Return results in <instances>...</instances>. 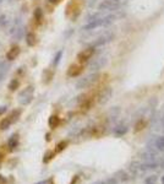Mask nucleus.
Returning <instances> with one entry per match:
<instances>
[{"mask_svg": "<svg viewBox=\"0 0 164 184\" xmlns=\"http://www.w3.org/2000/svg\"><path fill=\"white\" fill-rule=\"evenodd\" d=\"M33 92H35V88L33 86H28L26 87L25 90H22L18 95V102L22 104V106H27L32 102L33 100Z\"/></svg>", "mask_w": 164, "mask_h": 184, "instance_id": "nucleus-1", "label": "nucleus"}, {"mask_svg": "<svg viewBox=\"0 0 164 184\" xmlns=\"http://www.w3.org/2000/svg\"><path fill=\"white\" fill-rule=\"evenodd\" d=\"M115 37V33L114 32H104L102 33L101 36H98L95 39H93V43H92V47H102L109 42H112Z\"/></svg>", "mask_w": 164, "mask_h": 184, "instance_id": "nucleus-2", "label": "nucleus"}, {"mask_svg": "<svg viewBox=\"0 0 164 184\" xmlns=\"http://www.w3.org/2000/svg\"><path fill=\"white\" fill-rule=\"evenodd\" d=\"M98 77H99V75H98L97 73H92V74L85 76L83 79H80V81L76 83V87L80 88V90H81V88H87V87H89L91 85H93V83L98 80Z\"/></svg>", "mask_w": 164, "mask_h": 184, "instance_id": "nucleus-3", "label": "nucleus"}, {"mask_svg": "<svg viewBox=\"0 0 164 184\" xmlns=\"http://www.w3.org/2000/svg\"><path fill=\"white\" fill-rule=\"evenodd\" d=\"M94 54V47H88L86 49H82L79 54H77V60H79V63L83 64V63H87V61L92 58V55Z\"/></svg>", "mask_w": 164, "mask_h": 184, "instance_id": "nucleus-4", "label": "nucleus"}, {"mask_svg": "<svg viewBox=\"0 0 164 184\" xmlns=\"http://www.w3.org/2000/svg\"><path fill=\"white\" fill-rule=\"evenodd\" d=\"M116 9H119V3L114 2V0H103L98 5V10L99 11H115Z\"/></svg>", "mask_w": 164, "mask_h": 184, "instance_id": "nucleus-5", "label": "nucleus"}, {"mask_svg": "<svg viewBox=\"0 0 164 184\" xmlns=\"http://www.w3.org/2000/svg\"><path fill=\"white\" fill-rule=\"evenodd\" d=\"M107 58H104V56H99V58H97V59H94L92 63L89 64V69H91V71H98L99 69H103L105 65H107Z\"/></svg>", "mask_w": 164, "mask_h": 184, "instance_id": "nucleus-6", "label": "nucleus"}, {"mask_svg": "<svg viewBox=\"0 0 164 184\" xmlns=\"http://www.w3.org/2000/svg\"><path fill=\"white\" fill-rule=\"evenodd\" d=\"M112 95H113V90H112L110 87H107V88H104V90L101 92L99 97H98V102H99L101 104H104V103H107V102L109 101V98L112 97Z\"/></svg>", "mask_w": 164, "mask_h": 184, "instance_id": "nucleus-7", "label": "nucleus"}, {"mask_svg": "<svg viewBox=\"0 0 164 184\" xmlns=\"http://www.w3.org/2000/svg\"><path fill=\"white\" fill-rule=\"evenodd\" d=\"M82 66L81 65H79V64H72V65H70V68L68 69V76H70V77H76V76H79L81 73H82Z\"/></svg>", "mask_w": 164, "mask_h": 184, "instance_id": "nucleus-8", "label": "nucleus"}, {"mask_svg": "<svg viewBox=\"0 0 164 184\" xmlns=\"http://www.w3.org/2000/svg\"><path fill=\"white\" fill-rule=\"evenodd\" d=\"M20 47L18 46H14V47H11L10 48V50L6 53V59L8 60H10V61H12V60H15L18 55H20Z\"/></svg>", "mask_w": 164, "mask_h": 184, "instance_id": "nucleus-9", "label": "nucleus"}, {"mask_svg": "<svg viewBox=\"0 0 164 184\" xmlns=\"http://www.w3.org/2000/svg\"><path fill=\"white\" fill-rule=\"evenodd\" d=\"M18 142H20V138H18V134L17 133H15V134H12L11 136H10V139H9V141H8V145H9V148L11 150V151H14L17 146H18Z\"/></svg>", "mask_w": 164, "mask_h": 184, "instance_id": "nucleus-10", "label": "nucleus"}, {"mask_svg": "<svg viewBox=\"0 0 164 184\" xmlns=\"http://www.w3.org/2000/svg\"><path fill=\"white\" fill-rule=\"evenodd\" d=\"M26 43H27V46H29V47H35V46L37 44V36H36V33L28 32V33L26 35Z\"/></svg>", "mask_w": 164, "mask_h": 184, "instance_id": "nucleus-11", "label": "nucleus"}, {"mask_svg": "<svg viewBox=\"0 0 164 184\" xmlns=\"http://www.w3.org/2000/svg\"><path fill=\"white\" fill-rule=\"evenodd\" d=\"M114 177H115L119 182H127V180L131 178V175H130L126 171H118Z\"/></svg>", "mask_w": 164, "mask_h": 184, "instance_id": "nucleus-12", "label": "nucleus"}, {"mask_svg": "<svg viewBox=\"0 0 164 184\" xmlns=\"http://www.w3.org/2000/svg\"><path fill=\"white\" fill-rule=\"evenodd\" d=\"M11 124H12V123H11V120H10V118H9V117L4 118L2 121H0V130H3V131L8 130V129L10 128V125H11Z\"/></svg>", "mask_w": 164, "mask_h": 184, "instance_id": "nucleus-13", "label": "nucleus"}, {"mask_svg": "<svg viewBox=\"0 0 164 184\" xmlns=\"http://www.w3.org/2000/svg\"><path fill=\"white\" fill-rule=\"evenodd\" d=\"M59 123H60V118L58 115H52L49 118V120H48V124H49V127L52 129H55L59 125Z\"/></svg>", "mask_w": 164, "mask_h": 184, "instance_id": "nucleus-14", "label": "nucleus"}, {"mask_svg": "<svg viewBox=\"0 0 164 184\" xmlns=\"http://www.w3.org/2000/svg\"><path fill=\"white\" fill-rule=\"evenodd\" d=\"M146 125H147V121H146L145 119H140V120H137V123L135 124L134 131H135V133H139V131L143 130V129L146 128Z\"/></svg>", "mask_w": 164, "mask_h": 184, "instance_id": "nucleus-15", "label": "nucleus"}, {"mask_svg": "<svg viewBox=\"0 0 164 184\" xmlns=\"http://www.w3.org/2000/svg\"><path fill=\"white\" fill-rule=\"evenodd\" d=\"M21 113H22V111H21V109H14V111L10 113L9 118H10V120H11L12 124L18 120V118H20V115H21Z\"/></svg>", "mask_w": 164, "mask_h": 184, "instance_id": "nucleus-16", "label": "nucleus"}, {"mask_svg": "<svg viewBox=\"0 0 164 184\" xmlns=\"http://www.w3.org/2000/svg\"><path fill=\"white\" fill-rule=\"evenodd\" d=\"M154 147L158 151H164V136H159L154 140Z\"/></svg>", "mask_w": 164, "mask_h": 184, "instance_id": "nucleus-17", "label": "nucleus"}, {"mask_svg": "<svg viewBox=\"0 0 164 184\" xmlns=\"http://www.w3.org/2000/svg\"><path fill=\"white\" fill-rule=\"evenodd\" d=\"M8 69H9V65L8 63H0V81H3V79L5 77L6 73H8Z\"/></svg>", "mask_w": 164, "mask_h": 184, "instance_id": "nucleus-18", "label": "nucleus"}, {"mask_svg": "<svg viewBox=\"0 0 164 184\" xmlns=\"http://www.w3.org/2000/svg\"><path fill=\"white\" fill-rule=\"evenodd\" d=\"M68 145H69V142L66 141V140H64V141H60L56 146H55V153H59V152H61V151H64L65 148L68 147Z\"/></svg>", "mask_w": 164, "mask_h": 184, "instance_id": "nucleus-19", "label": "nucleus"}, {"mask_svg": "<svg viewBox=\"0 0 164 184\" xmlns=\"http://www.w3.org/2000/svg\"><path fill=\"white\" fill-rule=\"evenodd\" d=\"M55 156V151H47L44 153V157H43V162L44 163H49Z\"/></svg>", "mask_w": 164, "mask_h": 184, "instance_id": "nucleus-20", "label": "nucleus"}, {"mask_svg": "<svg viewBox=\"0 0 164 184\" xmlns=\"http://www.w3.org/2000/svg\"><path fill=\"white\" fill-rule=\"evenodd\" d=\"M18 87H20V81H18L17 79H14V80H11V81H10V83H9V90H11V91H16Z\"/></svg>", "mask_w": 164, "mask_h": 184, "instance_id": "nucleus-21", "label": "nucleus"}, {"mask_svg": "<svg viewBox=\"0 0 164 184\" xmlns=\"http://www.w3.org/2000/svg\"><path fill=\"white\" fill-rule=\"evenodd\" d=\"M33 16H35V19H36L37 21H41V20L43 19V11H42V9H41V8H37V9L35 10Z\"/></svg>", "mask_w": 164, "mask_h": 184, "instance_id": "nucleus-22", "label": "nucleus"}, {"mask_svg": "<svg viewBox=\"0 0 164 184\" xmlns=\"http://www.w3.org/2000/svg\"><path fill=\"white\" fill-rule=\"evenodd\" d=\"M157 175H149V177H147L146 179H145V184H156L157 183Z\"/></svg>", "mask_w": 164, "mask_h": 184, "instance_id": "nucleus-23", "label": "nucleus"}, {"mask_svg": "<svg viewBox=\"0 0 164 184\" xmlns=\"http://www.w3.org/2000/svg\"><path fill=\"white\" fill-rule=\"evenodd\" d=\"M127 131V128L126 127H118L116 129H115V135H118V136H120V135H124L125 133Z\"/></svg>", "mask_w": 164, "mask_h": 184, "instance_id": "nucleus-24", "label": "nucleus"}, {"mask_svg": "<svg viewBox=\"0 0 164 184\" xmlns=\"http://www.w3.org/2000/svg\"><path fill=\"white\" fill-rule=\"evenodd\" d=\"M104 183H105V184H119V180H118L115 177H109Z\"/></svg>", "mask_w": 164, "mask_h": 184, "instance_id": "nucleus-25", "label": "nucleus"}, {"mask_svg": "<svg viewBox=\"0 0 164 184\" xmlns=\"http://www.w3.org/2000/svg\"><path fill=\"white\" fill-rule=\"evenodd\" d=\"M79 182H80V175L76 174V175H74V179L70 182V184H77Z\"/></svg>", "mask_w": 164, "mask_h": 184, "instance_id": "nucleus-26", "label": "nucleus"}, {"mask_svg": "<svg viewBox=\"0 0 164 184\" xmlns=\"http://www.w3.org/2000/svg\"><path fill=\"white\" fill-rule=\"evenodd\" d=\"M5 112H6V107H5V106L0 107V115H2V114H4Z\"/></svg>", "mask_w": 164, "mask_h": 184, "instance_id": "nucleus-27", "label": "nucleus"}, {"mask_svg": "<svg viewBox=\"0 0 164 184\" xmlns=\"http://www.w3.org/2000/svg\"><path fill=\"white\" fill-rule=\"evenodd\" d=\"M5 183H6V179L3 175H0V184H5Z\"/></svg>", "mask_w": 164, "mask_h": 184, "instance_id": "nucleus-28", "label": "nucleus"}, {"mask_svg": "<svg viewBox=\"0 0 164 184\" xmlns=\"http://www.w3.org/2000/svg\"><path fill=\"white\" fill-rule=\"evenodd\" d=\"M93 184H105L104 182H102V180H98V182H94Z\"/></svg>", "mask_w": 164, "mask_h": 184, "instance_id": "nucleus-29", "label": "nucleus"}, {"mask_svg": "<svg viewBox=\"0 0 164 184\" xmlns=\"http://www.w3.org/2000/svg\"><path fill=\"white\" fill-rule=\"evenodd\" d=\"M3 157H4V153H0V162L3 161Z\"/></svg>", "mask_w": 164, "mask_h": 184, "instance_id": "nucleus-30", "label": "nucleus"}, {"mask_svg": "<svg viewBox=\"0 0 164 184\" xmlns=\"http://www.w3.org/2000/svg\"><path fill=\"white\" fill-rule=\"evenodd\" d=\"M49 2H50V3H56L58 0H49Z\"/></svg>", "mask_w": 164, "mask_h": 184, "instance_id": "nucleus-31", "label": "nucleus"}, {"mask_svg": "<svg viewBox=\"0 0 164 184\" xmlns=\"http://www.w3.org/2000/svg\"><path fill=\"white\" fill-rule=\"evenodd\" d=\"M162 184H164V175L162 177Z\"/></svg>", "mask_w": 164, "mask_h": 184, "instance_id": "nucleus-32", "label": "nucleus"}, {"mask_svg": "<svg viewBox=\"0 0 164 184\" xmlns=\"http://www.w3.org/2000/svg\"><path fill=\"white\" fill-rule=\"evenodd\" d=\"M114 2H116V3H120V0H114Z\"/></svg>", "mask_w": 164, "mask_h": 184, "instance_id": "nucleus-33", "label": "nucleus"}]
</instances>
